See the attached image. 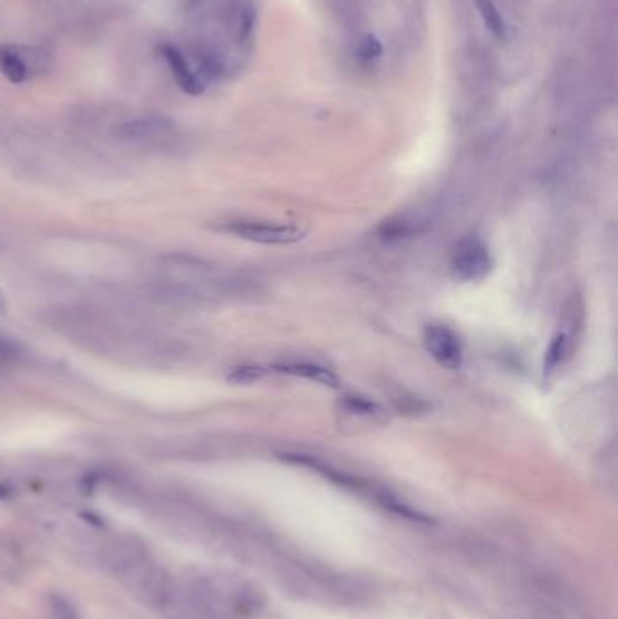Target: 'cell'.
Listing matches in <instances>:
<instances>
[{
    "mask_svg": "<svg viewBox=\"0 0 618 619\" xmlns=\"http://www.w3.org/2000/svg\"><path fill=\"white\" fill-rule=\"evenodd\" d=\"M182 585L187 619H256L267 607L258 583L236 572H200Z\"/></svg>",
    "mask_w": 618,
    "mask_h": 619,
    "instance_id": "obj_1",
    "label": "cell"
},
{
    "mask_svg": "<svg viewBox=\"0 0 618 619\" xmlns=\"http://www.w3.org/2000/svg\"><path fill=\"white\" fill-rule=\"evenodd\" d=\"M517 610L522 619H584L568 592L553 583H526L517 596Z\"/></svg>",
    "mask_w": 618,
    "mask_h": 619,
    "instance_id": "obj_2",
    "label": "cell"
},
{
    "mask_svg": "<svg viewBox=\"0 0 618 619\" xmlns=\"http://www.w3.org/2000/svg\"><path fill=\"white\" fill-rule=\"evenodd\" d=\"M218 229L236 238L260 245H292L307 236V230L300 225L269 223V221H225Z\"/></svg>",
    "mask_w": 618,
    "mask_h": 619,
    "instance_id": "obj_3",
    "label": "cell"
},
{
    "mask_svg": "<svg viewBox=\"0 0 618 619\" xmlns=\"http://www.w3.org/2000/svg\"><path fill=\"white\" fill-rule=\"evenodd\" d=\"M426 352L432 355L439 366L446 370H459L463 364V346L459 337L446 326H428L425 330Z\"/></svg>",
    "mask_w": 618,
    "mask_h": 619,
    "instance_id": "obj_4",
    "label": "cell"
},
{
    "mask_svg": "<svg viewBox=\"0 0 618 619\" xmlns=\"http://www.w3.org/2000/svg\"><path fill=\"white\" fill-rule=\"evenodd\" d=\"M492 265V256L479 239L464 241L459 250L455 252L454 263H452L455 276L463 281H481L490 274Z\"/></svg>",
    "mask_w": 618,
    "mask_h": 619,
    "instance_id": "obj_5",
    "label": "cell"
},
{
    "mask_svg": "<svg viewBox=\"0 0 618 619\" xmlns=\"http://www.w3.org/2000/svg\"><path fill=\"white\" fill-rule=\"evenodd\" d=\"M160 53H162L167 66L171 69V75H173L174 82L178 84V87L187 95H202L203 91H205V84H203L202 78L198 77L193 69L189 67L187 60L182 55V51L174 48L171 44H164L160 48Z\"/></svg>",
    "mask_w": 618,
    "mask_h": 619,
    "instance_id": "obj_6",
    "label": "cell"
},
{
    "mask_svg": "<svg viewBox=\"0 0 618 619\" xmlns=\"http://www.w3.org/2000/svg\"><path fill=\"white\" fill-rule=\"evenodd\" d=\"M174 129V124L169 118L164 116H145V118H136L129 120L122 125L116 127V136L122 140L129 142H144V140H153L158 136H165L171 133Z\"/></svg>",
    "mask_w": 618,
    "mask_h": 619,
    "instance_id": "obj_7",
    "label": "cell"
},
{
    "mask_svg": "<svg viewBox=\"0 0 618 619\" xmlns=\"http://www.w3.org/2000/svg\"><path fill=\"white\" fill-rule=\"evenodd\" d=\"M0 73L15 86L28 80L31 71L28 60L22 55V48L11 44H0Z\"/></svg>",
    "mask_w": 618,
    "mask_h": 619,
    "instance_id": "obj_8",
    "label": "cell"
},
{
    "mask_svg": "<svg viewBox=\"0 0 618 619\" xmlns=\"http://www.w3.org/2000/svg\"><path fill=\"white\" fill-rule=\"evenodd\" d=\"M274 370L287 373V375H292V377L318 382V384L329 386V388H338L339 386L338 377L330 372L329 368H323V366L312 364V362H285V364L274 366Z\"/></svg>",
    "mask_w": 618,
    "mask_h": 619,
    "instance_id": "obj_9",
    "label": "cell"
},
{
    "mask_svg": "<svg viewBox=\"0 0 618 619\" xmlns=\"http://www.w3.org/2000/svg\"><path fill=\"white\" fill-rule=\"evenodd\" d=\"M477 8L481 11L484 26L488 28V31L493 33L497 39H503L504 33H506V26H504L503 17H501V13H499L497 6L493 4L492 0H477Z\"/></svg>",
    "mask_w": 618,
    "mask_h": 619,
    "instance_id": "obj_10",
    "label": "cell"
},
{
    "mask_svg": "<svg viewBox=\"0 0 618 619\" xmlns=\"http://www.w3.org/2000/svg\"><path fill=\"white\" fill-rule=\"evenodd\" d=\"M49 619H82L77 605L64 594H51L48 598Z\"/></svg>",
    "mask_w": 618,
    "mask_h": 619,
    "instance_id": "obj_11",
    "label": "cell"
},
{
    "mask_svg": "<svg viewBox=\"0 0 618 619\" xmlns=\"http://www.w3.org/2000/svg\"><path fill=\"white\" fill-rule=\"evenodd\" d=\"M564 353H566V337L562 334L555 335L546 352V359H544V375H550L553 370L561 366Z\"/></svg>",
    "mask_w": 618,
    "mask_h": 619,
    "instance_id": "obj_12",
    "label": "cell"
},
{
    "mask_svg": "<svg viewBox=\"0 0 618 619\" xmlns=\"http://www.w3.org/2000/svg\"><path fill=\"white\" fill-rule=\"evenodd\" d=\"M20 567L19 554L13 551V547L0 542V576L17 574Z\"/></svg>",
    "mask_w": 618,
    "mask_h": 619,
    "instance_id": "obj_13",
    "label": "cell"
},
{
    "mask_svg": "<svg viewBox=\"0 0 618 619\" xmlns=\"http://www.w3.org/2000/svg\"><path fill=\"white\" fill-rule=\"evenodd\" d=\"M261 377H265V368L261 366H238L229 373V381L240 382V384L260 381Z\"/></svg>",
    "mask_w": 618,
    "mask_h": 619,
    "instance_id": "obj_14",
    "label": "cell"
},
{
    "mask_svg": "<svg viewBox=\"0 0 618 619\" xmlns=\"http://www.w3.org/2000/svg\"><path fill=\"white\" fill-rule=\"evenodd\" d=\"M19 357V344L13 343V341L6 339V337H0V370L15 364V362L19 361Z\"/></svg>",
    "mask_w": 618,
    "mask_h": 619,
    "instance_id": "obj_15",
    "label": "cell"
},
{
    "mask_svg": "<svg viewBox=\"0 0 618 619\" xmlns=\"http://www.w3.org/2000/svg\"><path fill=\"white\" fill-rule=\"evenodd\" d=\"M381 53H383L381 42L376 37L367 35L365 40H363V44H361V57L365 58V60H372V58L381 57Z\"/></svg>",
    "mask_w": 618,
    "mask_h": 619,
    "instance_id": "obj_16",
    "label": "cell"
},
{
    "mask_svg": "<svg viewBox=\"0 0 618 619\" xmlns=\"http://www.w3.org/2000/svg\"><path fill=\"white\" fill-rule=\"evenodd\" d=\"M6 308H8L6 296H4V292H2V288H0V314H4V312H6Z\"/></svg>",
    "mask_w": 618,
    "mask_h": 619,
    "instance_id": "obj_17",
    "label": "cell"
}]
</instances>
